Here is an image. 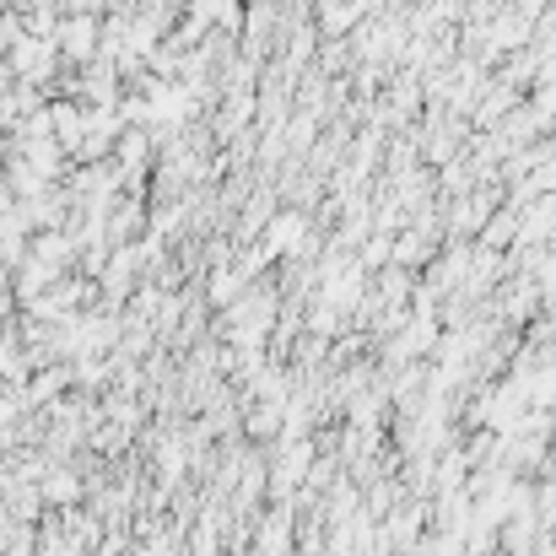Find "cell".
Returning a JSON list of instances; mask_svg holds the SVG:
<instances>
[{
  "mask_svg": "<svg viewBox=\"0 0 556 556\" xmlns=\"http://www.w3.org/2000/svg\"><path fill=\"white\" fill-rule=\"evenodd\" d=\"M54 49H60V60L65 65H92L98 54H103V16H92V11H65L60 16V27H54Z\"/></svg>",
  "mask_w": 556,
  "mask_h": 556,
  "instance_id": "6da1fadb",
  "label": "cell"
},
{
  "mask_svg": "<svg viewBox=\"0 0 556 556\" xmlns=\"http://www.w3.org/2000/svg\"><path fill=\"white\" fill-rule=\"evenodd\" d=\"M303 211H287V216H270V227H265V243H270V254H292L298 249V238H303Z\"/></svg>",
  "mask_w": 556,
  "mask_h": 556,
  "instance_id": "7a4b0ae2",
  "label": "cell"
}]
</instances>
